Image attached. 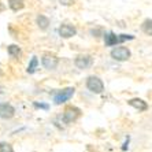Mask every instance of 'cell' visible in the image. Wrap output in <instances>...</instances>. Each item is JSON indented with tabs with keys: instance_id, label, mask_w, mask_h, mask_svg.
Instances as JSON below:
<instances>
[{
	"instance_id": "9c48e42d",
	"label": "cell",
	"mask_w": 152,
	"mask_h": 152,
	"mask_svg": "<svg viewBox=\"0 0 152 152\" xmlns=\"http://www.w3.org/2000/svg\"><path fill=\"white\" fill-rule=\"evenodd\" d=\"M75 34H77V29L70 23H64L59 28V36L63 39H70V37H74Z\"/></svg>"
},
{
	"instance_id": "3957f363",
	"label": "cell",
	"mask_w": 152,
	"mask_h": 152,
	"mask_svg": "<svg viewBox=\"0 0 152 152\" xmlns=\"http://www.w3.org/2000/svg\"><path fill=\"white\" fill-rule=\"evenodd\" d=\"M81 117V110L75 106H67L63 113V121L64 124H73L78 118Z\"/></svg>"
},
{
	"instance_id": "4fadbf2b",
	"label": "cell",
	"mask_w": 152,
	"mask_h": 152,
	"mask_svg": "<svg viewBox=\"0 0 152 152\" xmlns=\"http://www.w3.org/2000/svg\"><path fill=\"white\" fill-rule=\"evenodd\" d=\"M7 52H8V55H10V56H12V58H19V56H21V53H22V51H21V48H19L18 45L11 44V45H8Z\"/></svg>"
},
{
	"instance_id": "e0dca14e",
	"label": "cell",
	"mask_w": 152,
	"mask_h": 152,
	"mask_svg": "<svg viewBox=\"0 0 152 152\" xmlns=\"http://www.w3.org/2000/svg\"><path fill=\"white\" fill-rule=\"evenodd\" d=\"M34 107H37V108H44V110H48V108H50L47 104H41V103H34Z\"/></svg>"
},
{
	"instance_id": "ba28073f",
	"label": "cell",
	"mask_w": 152,
	"mask_h": 152,
	"mask_svg": "<svg viewBox=\"0 0 152 152\" xmlns=\"http://www.w3.org/2000/svg\"><path fill=\"white\" fill-rule=\"evenodd\" d=\"M15 115V108L10 103H0V118L11 119Z\"/></svg>"
},
{
	"instance_id": "6da1fadb",
	"label": "cell",
	"mask_w": 152,
	"mask_h": 152,
	"mask_svg": "<svg viewBox=\"0 0 152 152\" xmlns=\"http://www.w3.org/2000/svg\"><path fill=\"white\" fill-rule=\"evenodd\" d=\"M134 36H130V34H115L113 32H108L104 34V44L107 47H113V45H117V44H121V42L126 41V40H133Z\"/></svg>"
},
{
	"instance_id": "ac0fdd59",
	"label": "cell",
	"mask_w": 152,
	"mask_h": 152,
	"mask_svg": "<svg viewBox=\"0 0 152 152\" xmlns=\"http://www.w3.org/2000/svg\"><path fill=\"white\" fill-rule=\"evenodd\" d=\"M4 10H6V6H4V3H1V1H0V12H3Z\"/></svg>"
},
{
	"instance_id": "5bb4252c",
	"label": "cell",
	"mask_w": 152,
	"mask_h": 152,
	"mask_svg": "<svg viewBox=\"0 0 152 152\" xmlns=\"http://www.w3.org/2000/svg\"><path fill=\"white\" fill-rule=\"evenodd\" d=\"M141 30L147 36H152V19H145L141 23Z\"/></svg>"
},
{
	"instance_id": "277c9868",
	"label": "cell",
	"mask_w": 152,
	"mask_h": 152,
	"mask_svg": "<svg viewBox=\"0 0 152 152\" xmlns=\"http://www.w3.org/2000/svg\"><path fill=\"white\" fill-rule=\"evenodd\" d=\"M130 50L126 47H115L111 51V58L114 60H118V62H126L130 58Z\"/></svg>"
},
{
	"instance_id": "9a60e30c",
	"label": "cell",
	"mask_w": 152,
	"mask_h": 152,
	"mask_svg": "<svg viewBox=\"0 0 152 152\" xmlns=\"http://www.w3.org/2000/svg\"><path fill=\"white\" fill-rule=\"evenodd\" d=\"M37 66H39V59H37V56H33L28 66V69H26V71H28L29 74H33L36 71V69H37Z\"/></svg>"
},
{
	"instance_id": "30bf717a",
	"label": "cell",
	"mask_w": 152,
	"mask_h": 152,
	"mask_svg": "<svg viewBox=\"0 0 152 152\" xmlns=\"http://www.w3.org/2000/svg\"><path fill=\"white\" fill-rule=\"evenodd\" d=\"M127 104L129 106H132L133 108H136V110L138 111H147L148 110V104H147V102H144L142 99H138V97H134V99H130L129 102H127Z\"/></svg>"
},
{
	"instance_id": "8fae6325",
	"label": "cell",
	"mask_w": 152,
	"mask_h": 152,
	"mask_svg": "<svg viewBox=\"0 0 152 152\" xmlns=\"http://www.w3.org/2000/svg\"><path fill=\"white\" fill-rule=\"evenodd\" d=\"M8 7L14 12H18L25 7V1L23 0H8Z\"/></svg>"
},
{
	"instance_id": "7a4b0ae2",
	"label": "cell",
	"mask_w": 152,
	"mask_h": 152,
	"mask_svg": "<svg viewBox=\"0 0 152 152\" xmlns=\"http://www.w3.org/2000/svg\"><path fill=\"white\" fill-rule=\"evenodd\" d=\"M86 88L92 93L99 95V93H103V91H104V84H103V81L99 77L91 75V77H88V80H86Z\"/></svg>"
},
{
	"instance_id": "5b68a950",
	"label": "cell",
	"mask_w": 152,
	"mask_h": 152,
	"mask_svg": "<svg viewBox=\"0 0 152 152\" xmlns=\"http://www.w3.org/2000/svg\"><path fill=\"white\" fill-rule=\"evenodd\" d=\"M41 63L47 70H55L59 64V58L53 53H44L41 58Z\"/></svg>"
},
{
	"instance_id": "52a82bcc",
	"label": "cell",
	"mask_w": 152,
	"mask_h": 152,
	"mask_svg": "<svg viewBox=\"0 0 152 152\" xmlns=\"http://www.w3.org/2000/svg\"><path fill=\"white\" fill-rule=\"evenodd\" d=\"M74 64L75 67L80 69V70H86V69H89L93 64V58L91 55H86V53L78 55L74 59Z\"/></svg>"
},
{
	"instance_id": "8992f818",
	"label": "cell",
	"mask_w": 152,
	"mask_h": 152,
	"mask_svg": "<svg viewBox=\"0 0 152 152\" xmlns=\"http://www.w3.org/2000/svg\"><path fill=\"white\" fill-rule=\"evenodd\" d=\"M74 92H75L74 86H70V88H66L63 91H59L55 95V97H53V102H55V104H62V103L70 100L73 97V95H74Z\"/></svg>"
},
{
	"instance_id": "2e32d148",
	"label": "cell",
	"mask_w": 152,
	"mask_h": 152,
	"mask_svg": "<svg viewBox=\"0 0 152 152\" xmlns=\"http://www.w3.org/2000/svg\"><path fill=\"white\" fill-rule=\"evenodd\" d=\"M0 152H14V148H12V145L8 144V142L1 141L0 142Z\"/></svg>"
},
{
	"instance_id": "7c38bea8",
	"label": "cell",
	"mask_w": 152,
	"mask_h": 152,
	"mask_svg": "<svg viewBox=\"0 0 152 152\" xmlns=\"http://www.w3.org/2000/svg\"><path fill=\"white\" fill-rule=\"evenodd\" d=\"M36 22H37V26H39L41 30H45V29H48V26H50V19H48L45 15H37Z\"/></svg>"
}]
</instances>
